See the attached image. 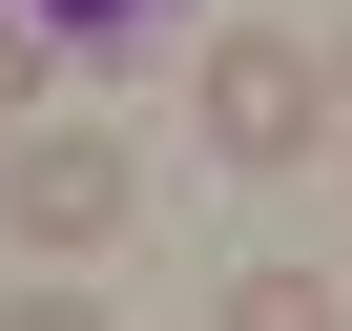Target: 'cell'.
<instances>
[{"label": "cell", "mask_w": 352, "mask_h": 331, "mask_svg": "<svg viewBox=\"0 0 352 331\" xmlns=\"http://www.w3.org/2000/svg\"><path fill=\"white\" fill-rule=\"evenodd\" d=\"M21 21H42L63 62H104V42H166V0H21Z\"/></svg>", "instance_id": "obj_4"}, {"label": "cell", "mask_w": 352, "mask_h": 331, "mask_svg": "<svg viewBox=\"0 0 352 331\" xmlns=\"http://www.w3.org/2000/svg\"><path fill=\"white\" fill-rule=\"evenodd\" d=\"M311 62H331V83H352V21H331V42H311Z\"/></svg>", "instance_id": "obj_7"}, {"label": "cell", "mask_w": 352, "mask_h": 331, "mask_svg": "<svg viewBox=\"0 0 352 331\" xmlns=\"http://www.w3.org/2000/svg\"><path fill=\"white\" fill-rule=\"evenodd\" d=\"M42 83H63V42H42V21H21V0H0V124H21V104H42Z\"/></svg>", "instance_id": "obj_5"}, {"label": "cell", "mask_w": 352, "mask_h": 331, "mask_svg": "<svg viewBox=\"0 0 352 331\" xmlns=\"http://www.w3.org/2000/svg\"><path fill=\"white\" fill-rule=\"evenodd\" d=\"M228 331H352L331 269H228Z\"/></svg>", "instance_id": "obj_3"}, {"label": "cell", "mask_w": 352, "mask_h": 331, "mask_svg": "<svg viewBox=\"0 0 352 331\" xmlns=\"http://www.w3.org/2000/svg\"><path fill=\"white\" fill-rule=\"evenodd\" d=\"M124 207H145V166H124L104 124H42V145H0V228H21V249H63V269H83Z\"/></svg>", "instance_id": "obj_2"}, {"label": "cell", "mask_w": 352, "mask_h": 331, "mask_svg": "<svg viewBox=\"0 0 352 331\" xmlns=\"http://www.w3.org/2000/svg\"><path fill=\"white\" fill-rule=\"evenodd\" d=\"M0 331H104V290H0Z\"/></svg>", "instance_id": "obj_6"}, {"label": "cell", "mask_w": 352, "mask_h": 331, "mask_svg": "<svg viewBox=\"0 0 352 331\" xmlns=\"http://www.w3.org/2000/svg\"><path fill=\"white\" fill-rule=\"evenodd\" d=\"M311 145H331V62L270 42V21L208 42V166H311Z\"/></svg>", "instance_id": "obj_1"}]
</instances>
